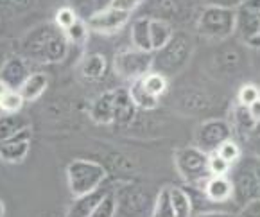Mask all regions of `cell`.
Listing matches in <instances>:
<instances>
[{
	"mask_svg": "<svg viewBox=\"0 0 260 217\" xmlns=\"http://www.w3.org/2000/svg\"><path fill=\"white\" fill-rule=\"evenodd\" d=\"M260 99V88L253 83H246L237 91V104L241 106H249L253 101Z\"/></svg>",
	"mask_w": 260,
	"mask_h": 217,
	"instance_id": "4dcf8cb0",
	"label": "cell"
},
{
	"mask_svg": "<svg viewBox=\"0 0 260 217\" xmlns=\"http://www.w3.org/2000/svg\"><path fill=\"white\" fill-rule=\"evenodd\" d=\"M47 86H49V77L43 72H35L27 77L25 83L20 86V94H22L25 103H35L45 94Z\"/></svg>",
	"mask_w": 260,
	"mask_h": 217,
	"instance_id": "d6986e66",
	"label": "cell"
},
{
	"mask_svg": "<svg viewBox=\"0 0 260 217\" xmlns=\"http://www.w3.org/2000/svg\"><path fill=\"white\" fill-rule=\"evenodd\" d=\"M29 76H31L29 63H27V57L22 56L8 57L6 63L2 65V69H0V79L13 90H20V86L25 83V79Z\"/></svg>",
	"mask_w": 260,
	"mask_h": 217,
	"instance_id": "7c38bea8",
	"label": "cell"
},
{
	"mask_svg": "<svg viewBox=\"0 0 260 217\" xmlns=\"http://www.w3.org/2000/svg\"><path fill=\"white\" fill-rule=\"evenodd\" d=\"M246 45H248V47H251V49L260 50V33H258V35H255V36H253V38H249L248 42H246Z\"/></svg>",
	"mask_w": 260,
	"mask_h": 217,
	"instance_id": "f35d334b",
	"label": "cell"
},
{
	"mask_svg": "<svg viewBox=\"0 0 260 217\" xmlns=\"http://www.w3.org/2000/svg\"><path fill=\"white\" fill-rule=\"evenodd\" d=\"M232 138V126L222 118H208L198 128L196 133V145L207 154L215 152L221 144Z\"/></svg>",
	"mask_w": 260,
	"mask_h": 217,
	"instance_id": "52a82bcc",
	"label": "cell"
},
{
	"mask_svg": "<svg viewBox=\"0 0 260 217\" xmlns=\"http://www.w3.org/2000/svg\"><path fill=\"white\" fill-rule=\"evenodd\" d=\"M199 189L203 192V198L214 205L235 201V185L230 176H208Z\"/></svg>",
	"mask_w": 260,
	"mask_h": 217,
	"instance_id": "30bf717a",
	"label": "cell"
},
{
	"mask_svg": "<svg viewBox=\"0 0 260 217\" xmlns=\"http://www.w3.org/2000/svg\"><path fill=\"white\" fill-rule=\"evenodd\" d=\"M127 91H129V97L133 99V103L137 104L138 110L151 111V110H156L158 104H160V99H158V97H154L151 91H147V88L144 86L142 79L131 81Z\"/></svg>",
	"mask_w": 260,
	"mask_h": 217,
	"instance_id": "ffe728a7",
	"label": "cell"
},
{
	"mask_svg": "<svg viewBox=\"0 0 260 217\" xmlns=\"http://www.w3.org/2000/svg\"><path fill=\"white\" fill-rule=\"evenodd\" d=\"M69 40L70 45H84V43L88 42V35H90V27L86 18H79L69 27V29L63 30Z\"/></svg>",
	"mask_w": 260,
	"mask_h": 217,
	"instance_id": "603a6c76",
	"label": "cell"
},
{
	"mask_svg": "<svg viewBox=\"0 0 260 217\" xmlns=\"http://www.w3.org/2000/svg\"><path fill=\"white\" fill-rule=\"evenodd\" d=\"M110 4V0H97V8H106V6Z\"/></svg>",
	"mask_w": 260,
	"mask_h": 217,
	"instance_id": "b9f144b4",
	"label": "cell"
},
{
	"mask_svg": "<svg viewBox=\"0 0 260 217\" xmlns=\"http://www.w3.org/2000/svg\"><path fill=\"white\" fill-rule=\"evenodd\" d=\"M251 151H253V157L258 158L260 160V133L255 131L253 133V138H251Z\"/></svg>",
	"mask_w": 260,
	"mask_h": 217,
	"instance_id": "74e56055",
	"label": "cell"
},
{
	"mask_svg": "<svg viewBox=\"0 0 260 217\" xmlns=\"http://www.w3.org/2000/svg\"><path fill=\"white\" fill-rule=\"evenodd\" d=\"M142 83L147 88V91H151L154 97L160 99L169 88V77H165L164 74H160V72L151 70L149 74H146V76L142 77Z\"/></svg>",
	"mask_w": 260,
	"mask_h": 217,
	"instance_id": "cb8c5ba5",
	"label": "cell"
},
{
	"mask_svg": "<svg viewBox=\"0 0 260 217\" xmlns=\"http://www.w3.org/2000/svg\"><path fill=\"white\" fill-rule=\"evenodd\" d=\"M151 217H176L174 215V208H172L169 187L160 189V192L156 194L154 206H153V215Z\"/></svg>",
	"mask_w": 260,
	"mask_h": 217,
	"instance_id": "d4e9b609",
	"label": "cell"
},
{
	"mask_svg": "<svg viewBox=\"0 0 260 217\" xmlns=\"http://www.w3.org/2000/svg\"><path fill=\"white\" fill-rule=\"evenodd\" d=\"M23 97L18 90H8L6 96L0 99V111L2 113H20L23 108Z\"/></svg>",
	"mask_w": 260,
	"mask_h": 217,
	"instance_id": "484cf974",
	"label": "cell"
},
{
	"mask_svg": "<svg viewBox=\"0 0 260 217\" xmlns=\"http://www.w3.org/2000/svg\"><path fill=\"white\" fill-rule=\"evenodd\" d=\"M171 192V201L172 208H174V215L176 217H192L194 213V201H192V194L185 191L183 187H169Z\"/></svg>",
	"mask_w": 260,
	"mask_h": 217,
	"instance_id": "7402d4cb",
	"label": "cell"
},
{
	"mask_svg": "<svg viewBox=\"0 0 260 217\" xmlns=\"http://www.w3.org/2000/svg\"><path fill=\"white\" fill-rule=\"evenodd\" d=\"M192 217H237L232 212H224V210H207V212H194Z\"/></svg>",
	"mask_w": 260,
	"mask_h": 217,
	"instance_id": "d590c367",
	"label": "cell"
},
{
	"mask_svg": "<svg viewBox=\"0 0 260 217\" xmlns=\"http://www.w3.org/2000/svg\"><path fill=\"white\" fill-rule=\"evenodd\" d=\"M237 27L235 33L244 40V43L249 38L260 33V0H244L237 9Z\"/></svg>",
	"mask_w": 260,
	"mask_h": 217,
	"instance_id": "9c48e42d",
	"label": "cell"
},
{
	"mask_svg": "<svg viewBox=\"0 0 260 217\" xmlns=\"http://www.w3.org/2000/svg\"><path fill=\"white\" fill-rule=\"evenodd\" d=\"M106 179V169L93 160H74L67 165V183L74 198L84 196L103 187Z\"/></svg>",
	"mask_w": 260,
	"mask_h": 217,
	"instance_id": "277c9868",
	"label": "cell"
},
{
	"mask_svg": "<svg viewBox=\"0 0 260 217\" xmlns=\"http://www.w3.org/2000/svg\"><path fill=\"white\" fill-rule=\"evenodd\" d=\"M69 49L70 43L65 33L54 22L40 23L22 40L23 56L36 63H59L69 56Z\"/></svg>",
	"mask_w": 260,
	"mask_h": 217,
	"instance_id": "6da1fadb",
	"label": "cell"
},
{
	"mask_svg": "<svg viewBox=\"0 0 260 217\" xmlns=\"http://www.w3.org/2000/svg\"><path fill=\"white\" fill-rule=\"evenodd\" d=\"M248 111H249V115H251L253 120H255L256 126H260V99L253 101V103L248 106Z\"/></svg>",
	"mask_w": 260,
	"mask_h": 217,
	"instance_id": "8d00e7d4",
	"label": "cell"
},
{
	"mask_svg": "<svg viewBox=\"0 0 260 217\" xmlns=\"http://www.w3.org/2000/svg\"><path fill=\"white\" fill-rule=\"evenodd\" d=\"M0 217H6V205L2 199H0Z\"/></svg>",
	"mask_w": 260,
	"mask_h": 217,
	"instance_id": "7bdbcfd3",
	"label": "cell"
},
{
	"mask_svg": "<svg viewBox=\"0 0 260 217\" xmlns=\"http://www.w3.org/2000/svg\"><path fill=\"white\" fill-rule=\"evenodd\" d=\"M6 59H8V57H6L4 49H2V47H0V69H2V65H4V63H6Z\"/></svg>",
	"mask_w": 260,
	"mask_h": 217,
	"instance_id": "60d3db41",
	"label": "cell"
},
{
	"mask_svg": "<svg viewBox=\"0 0 260 217\" xmlns=\"http://www.w3.org/2000/svg\"><path fill=\"white\" fill-rule=\"evenodd\" d=\"M192 52H194L192 36L183 30H178L167 45L153 52V70L164 74L165 77L176 76L188 65Z\"/></svg>",
	"mask_w": 260,
	"mask_h": 217,
	"instance_id": "7a4b0ae2",
	"label": "cell"
},
{
	"mask_svg": "<svg viewBox=\"0 0 260 217\" xmlns=\"http://www.w3.org/2000/svg\"><path fill=\"white\" fill-rule=\"evenodd\" d=\"M31 149V128L16 137L0 142V160L6 164H22Z\"/></svg>",
	"mask_w": 260,
	"mask_h": 217,
	"instance_id": "8fae6325",
	"label": "cell"
},
{
	"mask_svg": "<svg viewBox=\"0 0 260 217\" xmlns=\"http://www.w3.org/2000/svg\"><path fill=\"white\" fill-rule=\"evenodd\" d=\"M106 70H108L106 57L99 52L84 56L83 61L79 63V74L86 81H101L104 77V74H106Z\"/></svg>",
	"mask_w": 260,
	"mask_h": 217,
	"instance_id": "ac0fdd59",
	"label": "cell"
},
{
	"mask_svg": "<svg viewBox=\"0 0 260 217\" xmlns=\"http://www.w3.org/2000/svg\"><path fill=\"white\" fill-rule=\"evenodd\" d=\"M108 189L99 187L97 191H92L84 196H77L74 198V203L70 205L67 217H90L92 212L95 210V206L103 201V198L108 194Z\"/></svg>",
	"mask_w": 260,
	"mask_h": 217,
	"instance_id": "5bb4252c",
	"label": "cell"
},
{
	"mask_svg": "<svg viewBox=\"0 0 260 217\" xmlns=\"http://www.w3.org/2000/svg\"><path fill=\"white\" fill-rule=\"evenodd\" d=\"M237 217H260V198L246 201L239 210Z\"/></svg>",
	"mask_w": 260,
	"mask_h": 217,
	"instance_id": "d6a6232c",
	"label": "cell"
},
{
	"mask_svg": "<svg viewBox=\"0 0 260 217\" xmlns=\"http://www.w3.org/2000/svg\"><path fill=\"white\" fill-rule=\"evenodd\" d=\"M232 167L234 165L228 164L217 152L208 154V172H210V176H228L232 172Z\"/></svg>",
	"mask_w": 260,
	"mask_h": 217,
	"instance_id": "f546056e",
	"label": "cell"
},
{
	"mask_svg": "<svg viewBox=\"0 0 260 217\" xmlns=\"http://www.w3.org/2000/svg\"><path fill=\"white\" fill-rule=\"evenodd\" d=\"M67 4L76 9L81 18H88L92 13L99 9L97 8V0H67Z\"/></svg>",
	"mask_w": 260,
	"mask_h": 217,
	"instance_id": "1f68e13d",
	"label": "cell"
},
{
	"mask_svg": "<svg viewBox=\"0 0 260 217\" xmlns=\"http://www.w3.org/2000/svg\"><path fill=\"white\" fill-rule=\"evenodd\" d=\"M8 90H11V88H9L8 84L4 83V81L0 79V99H2V97L6 96V91H8Z\"/></svg>",
	"mask_w": 260,
	"mask_h": 217,
	"instance_id": "ab89813d",
	"label": "cell"
},
{
	"mask_svg": "<svg viewBox=\"0 0 260 217\" xmlns=\"http://www.w3.org/2000/svg\"><path fill=\"white\" fill-rule=\"evenodd\" d=\"M215 152H217V154H221V157L232 165L239 164V160H241V157H242L241 145H239L234 138H228L224 144H221V147H219Z\"/></svg>",
	"mask_w": 260,
	"mask_h": 217,
	"instance_id": "83f0119b",
	"label": "cell"
},
{
	"mask_svg": "<svg viewBox=\"0 0 260 217\" xmlns=\"http://www.w3.org/2000/svg\"><path fill=\"white\" fill-rule=\"evenodd\" d=\"M117 208H119V199H117V194L113 191H110L103 198V201L95 206L90 217H115Z\"/></svg>",
	"mask_w": 260,
	"mask_h": 217,
	"instance_id": "4316f807",
	"label": "cell"
},
{
	"mask_svg": "<svg viewBox=\"0 0 260 217\" xmlns=\"http://www.w3.org/2000/svg\"><path fill=\"white\" fill-rule=\"evenodd\" d=\"M88 115L99 126H110L115 120V90L103 91L90 104Z\"/></svg>",
	"mask_w": 260,
	"mask_h": 217,
	"instance_id": "4fadbf2b",
	"label": "cell"
},
{
	"mask_svg": "<svg viewBox=\"0 0 260 217\" xmlns=\"http://www.w3.org/2000/svg\"><path fill=\"white\" fill-rule=\"evenodd\" d=\"M115 72L122 79L131 81L142 79V77L153 70V52H144L138 49H124L115 54L113 59Z\"/></svg>",
	"mask_w": 260,
	"mask_h": 217,
	"instance_id": "8992f818",
	"label": "cell"
},
{
	"mask_svg": "<svg viewBox=\"0 0 260 217\" xmlns=\"http://www.w3.org/2000/svg\"><path fill=\"white\" fill-rule=\"evenodd\" d=\"M151 43H153V52L160 50L165 47L171 38L174 36V29H172L171 22L164 18H151Z\"/></svg>",
	"mask_w": 260,
	"mask_h": 217,
	"instance_id": "44dd1931",
	"label": "cell"
},
{
	"mask_svg": "<svg viewBox=\"0 0 260 217\" xmlns=\"http://www.w3.org/2000/svg\"><path fill=\"white\" fill-rule=\"evenodd\" d=\"M174 167L180 178L192 187H199L210 176L208 172V154L198 145H187L174 152Z\"/></svg>",
	"mask_w": 260,
	"mask_h": 217,
	"instance_id": "5b68a950",
	"label": "cell"
},
{
	"mask_svg": "<svg viewBox=\"0 0 260 217\" xmlns=\"http://www.w3.org/2000/svg\"><path fill=\"white\" fill-rule=\"evenodd\" d=\"M137 104L133 103V99L129 97V91L119 88L115 90V120L113 124H119V126H127L135 120L137 117Z\"/></svg>",
	"mask_w": 260,
	"mask_h": 217,
	"instance_id": "9a60e30c",
	"label": "cell"
},
{
	"mask_svg": "<svg viewBox=\"0 0 260 217\" xmlns=\"http://www.w3.org/2000/svg\"><path fill=\"white\" fill-rule=\"evenodd\" d=\"M129 18L131 13L106 6V8H101L95 13H92L86 18V22H88L90 30H95L99 35H115L129 23Z\"/></svg>",
	"mask_w": 260,
	"mask_h": 217,
	"instance_id": "ba28073f",
	"label": "cell"
},
{
	"mask_svg": "<svg viewBox=\"0 0 260 217\" xmlns=\"http://www.w3.org/2000/svg\"><path fill=\"white\" fill-rule=\"evenodd\" d=\"M81 16L77 15V11L74 8H70L69 4H65V6H61V8L57 9L56 11V15H54V23H56L57 27L61 30H65V29H69L70 25H72L76 20H79Z\"/></svg>",
	"mask_w": 260,
	"mask_h": 217,
	"instance_id": "f1b7e54d",
	"label": "cell"
},
{
	"mask_svg": "<svg viewBox=\"0 0 260 217\" xmlns=\"http://www.w3.org/2000/svg\"><path fill=\"white\" fill-rule=\"evenodd\" d=\"M237 27V13L232 8L221 6H205L198 15L196 29L203 38L222 42L235 33Z\"/></svg>",
	"mask_w": 260,
	"mask_h": 217,
	"instance_id": "3957f363",
	"label": "cell"
},
{
	"mask_svg": "<svg viewBox=\"0 0 260 217\" xmlns=\"http://www.w3.org/2000/svg\"><path fill=\"white\" fill-rule=\"evenodd\" d=\"M142 2H144V0H110L108 6H111V8H115V9H120V11L133 13Z\"/></svg>",
	"mask_w": 260,
	"mask_h": 217,
	"instance_id": "836d02e7",
	"label": "cell"
},
{
	"mask_svg": "<svg viewBox=\"0 0 260 217\" xmlns=\"http://www.w3.org/2000/svg\"><path fill=\"white\" fill-rule=\"evenodd\" d=\"M31 128V120L20 113H2L0 115V142L16 137L23 130Z\"/></svg>",
	"mask_w": 260,
	"mask_h": 217,
	"instance_id": "e0dca14e",
	"label": "cell"
},
{
	"mask_svg": "<svg viewBox=\"0 0 260 217\" xmlns=\"http://www.w3.org/2000/svg\"><path fill=\"white\" fill-rule=\"evenodd\" d=\"M205 6H221V8L237 9L244 0H203Z\"/></svg>",
	"mask_w": 260,
	"mask_h": 217,
	"instance_id": "e575fe53",
	"label": "cell"
},
{
	"mask_svg": "<svg viewBox=\"0 0 260 217\" xmlns=\"http://www.w3.org/2000/svg\"><path fill=\"white\" fill-rule=\"evenodd\" d=\"M151 18L149 16H140L131 23V45L144 52H153V43H151Z\"/></svg>",
	"mask_w": 260,
	"mask_h": 217,
	"instance_id": "2e32d148",
	"label": "cell"
}]
</instances>
